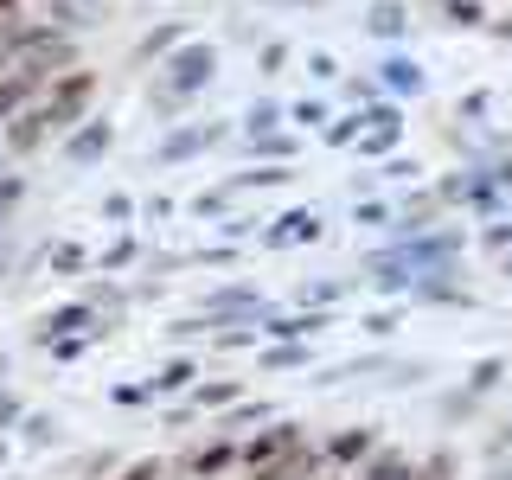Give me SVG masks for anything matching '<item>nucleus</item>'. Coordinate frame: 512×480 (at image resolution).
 <instances>
[{"label":"nucleus","mask_w":512,"mask_h":480,"mask_svg":"<svg viewBox=\"0 0 512 480\" xmlns=\"http://www.w3.org/2000/svg\"><path fill=\"white\" fill-rule=\"evenodd\" d=\"M218 71V45H180V52L167 58V84L154 90V103H186L192 90H205Z\"/></svg>","instance_id":"f257e3e1"},{"label":"nucleus","mask_w":512,"mask_h":480,"mask_svg":"<svg viewBox=\"0 0 512 480\" xmlns=\"http://www.w3.org/2000/svg\"><path fill=\"white\" fill-rule=\"evenodd\" d=\"M90 103H96V71H64L45 84V122L52 128H71V122H84L90 116Z\"/></svg>","instance_id":"f03ea898"},{"label":"nucleus","mask_w":512,"mask_h":480,"mask_svg":"<svg viewBox=\"0 0 512 480\" xmlns=\"http://www.w3.org/2000/svg\"><path fill=\"white\" fill-rule=\"evenodd\" d=\"M0 141H7V154H13V160H32V154L45 148V141H52V122H45V109H20V116L0 128Z\"/></svg>","instance_id":"7ed1b4c3"},{"label":"nucleus","mask_w":512,"mask_h":480,"mask_svg":"<svg viewBox=\"0 0 512 480\" xmlns=\"http://www.w3.org/2000/svg\"><path fill=\"white\" fill-rule=\"evenodd\" d=\"M372 455H378V429L372 423H352V429H340V436L320 448L327 468H352V461H372Z\"/></svg>","instance_id":"20e7f679"},{"label":"nucleus","mask_w":512,"mask_h":480,"mask_svg":"<svg viewBox=\"0 0 512 480\" xmlns=\"http://www.w3.org/2000/svg\"><path fill=\"white\" fill-rule=\"evenodd\" d=\"M327 461H320V448L314 442H301V448H288V455H276L269 468H256L250 480H314Z\"/></svg>","instance_id":"39448f33"},{"label":"nucleus","mask_w":512,"mask_h":480,"mask_svg":"<svg viewBox=\"0 0 512 480\" xmlns=\"http://www.w3.org/2000/svg\"><path fill=\"white\" fill-rule=\"evenodd\" d=\"M301 442H308V436H301V423H276V429H269V436L244 442V448H237V455H244L250 468H269V461H276V455H288V448H301Z\"/></svg>","instance_id":"423d86ee"},{"label":"nucleus","mask_w":512,"mask_h":480,"mask_svg":"<svg viewBox=\"0 0 512 480\" xmlns=\"http://www.w3.org/2000/svg\"><path fill=\"white\" fill-rule=\"evenodd\" d=\"M109 135H116L109 122H84V128H77L71 141H64V160H77V167H90V160H103V154H109Z\"/></svg>","instance_id":"0eeeda50"},{"label":"nucleus","mask_w":512,"mask_h":480,"mask_svg":"<svg viewBox=\"0 0 512 480\" xmlns=\"http://www.w3.org/2000/svg\"><path fill=\"white\" fill-rule=\"evenodd\" d=\"M231 461H237V442H231V436H218V442H205L199 455H186V480H205V474L231 468Z\"/></svg>","instance_id":"6e6552de"},{"label":"nucleus","mask_w":512,"mask_h":480,"mask_svg":"<svg viewBox=\"0 0 512 480\" xmlns=\"http://www.w3.org/2000/svg\"><path fill=\"white\" fill-rule=\"evenodd\" d=\"M212 141H218V122H205V128H180V135L160 141V160H186V154L212 148Z\"/></svg>","instance_id":"1a4fd4ad"},{"label":"nucleus","mask_w":512,"mask_h":480,"mask_svg":"<svg viewBox=\"0 0 512 480\" xmlns=\"http://www.w3.org/2000/svg\"><path fill=\"white\" fill-rule=\"evenodd\" d=\"M410 474H416L410 455H397V448H378V455L359 468V480H410Z\"/></svg>","instance_id":"9d476101"},{"label":"nucleus","mask_w":512,"mask_h":480,"mask_svg":"<svg viewBox=\"0 0 512 480\" xmlns=\"http://www.w3.org/2000/svg\"><path fill=\"white\" fill-rule=\"evenodd\" d=\"M372 122L378 128H365V154H384L397 135H404V122H397V109H372Z\"/></svg>","instance_id":"9b49d317"},{"label":"nucleus","mask_w":512,"mask_h":480,"mask_svg":"<svg viewBox=\"0 0 512 480\" xmlns=\"http://www.w3.org/2000/svg\"><path fill=\"white\" fill-rule=\"evenodd\" d=\"M365 26H372L378 32V39H404V7H397V0H384V7H372V20H365Z\"/></svg>","instance_id":"f8f14e48"},{"label":"nucleus","mask_w":512,"mask_h":480,"mask_svg":"<svg viewBox=\"0 0 512 480\" xmlns=\"http://www.w3.org/2000/svg\"><path fill=\"white\" fill-rule=\"evenodd\" d=\"M455 474H461V455H455V448H436V455H429L410 480H455Z\"/></svg>","instance_id":"ddd939ff"},{"label":"nucleus","mask_w":512,"mask_h":480,"mask_svg":"<svg viewBox=\"0 0 512 480\" xmlns=\"http://www.w3.org/2000/svg\"><path fill=\"white\" fill-rule=\"evenodd\" d=\"M384 84H391V90H423V71H416V64L410 58H384Z\"/></svg>","instance_id":"4468645a"},{"label":"nucleus","mask_w":512,"mask_h":480,"mask_svg":"<svg viewBox=\"0 0 512 480\" xmlns=\"http://www.w3.org/2000/svg\"><path fill=\"white\" fill-rule=\"evenodd\" d=\"M500 378H506V359H480L474 372H468V391H474V397H487Z\"/></svg>","instance_id":"2eb2a0df"},{"label":"nucleus","mask_w":512,"mask_h":480,"mask_svg":"<svg viewBox=\"0 0 512 480\" xmlns=\"http://www.w3.org/2000/svg\"><path fill=\"white\" fill-rule=\"evenodd\" d=\"M442 13L455 26H480V20H487V13H480V0H442Z\"/></svg>","instance_id":"dca6fc26"},{"label":"nucleus","mask_w":512,"mask_h":480,"mask_svg":"<svg viewBox=\"0 0 512 480\" xmlns=\"http://www.w3.org/2000/svg\"><path fill=\"white\" fill-rule=\"evenodd\" d=\"M186 378H192V365H186V359H173V365H167V372H160L154 384H160V391H180Z\"/></svg>","instance_id":"f3484780"},{"label":"nucleus","mask_w":512,"mask_h":480,"mask_svg":"<svg viewBox=\"0 0 512 480\" xmlns=\"http://www.w3.org/2000/svg\"><path fill=\"white\" fill-rule=\"evenodd\" d=\"M199 404H237V384H199Z\"/></svg>","instance_id":"a211bd4d"},{"label":"nucleus","mask_w":512,"mask_h":480,"mask_svg":"<svg viewBox=\"0 0 512 480\" xmlns=\"http://www.w3.org/2000/svg\"><path fill=\"white\" fill-rule=\"evenodd\" d=\"M160 474H167V461H154V455H148V461H135V468H128L122 480H160Z\"/></svg>","instance_id":"6ab92c4d"},{"label":"nucleus","mask_w":512,"mask_h":480,"mask_svg":"<svg viewBox=\"0 0 512 480\" xmlns=\"http://www.w3.org/2000/svg\"><path fill=\"white\" fill-rule=\"evenodd\" d=\"M500 455H512V423L500 429V436H487V461H500Z\"/></svg>","instance_id":"aec40b11"},{"label":"nucleus","mask_w":512,"mask_h":480,"mask_svg":"<svg viewBox=\"0 0 512 480\" xmlns=\"http://www.w3.org/2000/svg\"><path fill=\"white\" fill-rule=\"evenodd\" d=\"M64 269H84V250H77V244H64V250H58V276H64Z\"/></svg>","instance_id":"412c9836"},{"label":"nucleus","mask_w":512,"mask_h":480,"mask_svg":"<svg viewBox=\"0 0 512 480\" xmlns=\"http://www.w3.org/2000/svg\"><path fill=\"white\" fill-rule=\"evenodd\" d=\"M493 186H500V192H512V160H500V167H493Z\"/></svg>","instance_id":"4be33fe9"},{"label":"nucleus","mask_w":512,"mask_h":480,"mask_svg":"<svg viewBox=\"0 0 512 480\" xmlns=\"http://www.w3.org/2000/svg\"><path fill=\"white\" fill-rule=\"evenodd\" d=\"M0 13H20V0H0Z\"/></svg>","instance_id":"5701e85b"},{"label":"nucleus","mask_w":512,"mask_h":480,"mask_svg":"<svg viewBox=\"0 0 512 480\" xmlns=\"http://www.w3.org/2000/svg\"><path fill=\"white\" fill-rule=\"evenodd\" d=\"M0 205H7V199H0Z\"/></svg>","instance_id":"b1692460"}]
</instances>
